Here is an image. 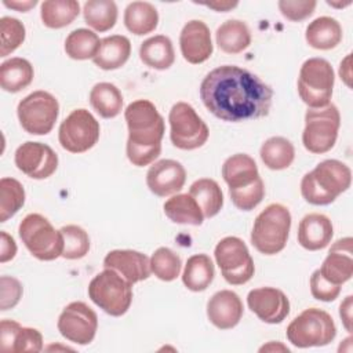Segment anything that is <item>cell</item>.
Masks as SVG:
<instances>
[{"instance_id":"cell-40","label":"cell","mask_w":353,"mask_h":353,"mask_svg":"<svg viewBox=\"0 0 353 353\" xmlns=\"http://www.w3.org/2000/svg\"><path fill=\"white\" fill-rule=\"evenodd\" d=\"M181 256L167 247L157 248L150 256V270L163 281L175 280L181 273Z\"/></svg>"},{"instance_id":"cell-6","label":"cell","mask_w":353,"mask_h":353,"mask_svg":"<svg viewBox=\"0 0 353 353\" xmlns=\"http://www.w3.org/2000/svg\"><path fill=\"white\" fill-rule=\"evenodd\" d=\"M90 299L105 313L119 317L132 302V284L113 269L105 268L88 284Z\"/></svg>"},{"instance_id":"cell-43","label":"cell","mask_w":353,"mask_h":353,"mask_svg":"<svg viewBox=\"0 0 353 353\" xmlns=\"http://www.w3.org/2000/svg\"><path fill=\"white\" fill-rule=\"evenodd\" d=\"M229 196L232 203L241 211H251L254 210L265 196V185L262 178L259 176L252 183L237 188V189H229Z\"/></svg>"},{"instance_id":"cell-7","label":"cell","mask_w":353,"mask_h":353,"mask_svg":"<svg viewBox=\"0 0 353 353\" xmlns=\"http://www.w3.org/2000/svg\"><path fill=\"white\" fill-rule=\"evenodd\" d=\"M19 237L28 251L40 261L62 256L63 236L40 214H28L19 223Z\"/></svg>"},{"instance_id":"cell-53","label":"cell","mask_w":353,"mask_h":353,"mask_svg":"<svg viewBox=\"0 0 353 353\" xmlns=\"http://www.w3.org/2000/svg\"><path fill=\"white\" fill-rule=\"evenodd\" d=\"M327 4L328 6H331V7H338V8H341V7H346V6H349L350 4V1H346V3H332V1H327Z\"/></svg>"},{"instance_id":"cell-42","label":"cell","mask_w":353,"mask_h":353,"mask_svg":"<svg viewBox=\"0 0 353 353\" xmlns=\"http://www.w3.org/2000/svg\"><path fill=\"white\" fill-rule=\"evenodd\" d=\"M0 57H7L14 52L25 40L26 30L23 23L12 17H3L0 19Z\"/></svg>"},{"instance_id":"cell-32","label":"cell","mask_w":353,"mask_h":353,"mask_svg":"<svg viewBox=\"0 0 353 353\" xmlns=\"http://www.w3.org/2000/svg\"><path fill=\"white\" fill-rule=\"evenodd\" d=\"M157 23L159 12L152 3L132 1L124 10V25L137 36L152 33L157 28Z\"/></svg>"},{"instance_id":"cell-25","label":"cell","mask_w":353,"mask_h":353,"mask_svg":"<svg viewBox=\"0 0 353 353\" xmlns=\"http://www.w3.org/2000/svg\"><path fill=\"white\" fill-rule=\"evenodd\" d=\"M222 176L229 189L247 186L259 178L255 160L245 153H236L228 157L222 165Z\"/></svg>"},{"instance_id":"cell-29","label":"cell","mask_w":353,"mask_h":353,"mask_svg":"<svg viewBox=\"0 0 353 353\" xmlns=\"http://www.w3.org/2000/svg\"><path fill=\"white\" fill-rule=\"evenodd\" d=\"M214 276L215 269L211 258L207 254H196L186 261L182 281L188 290L200 292L210 287Z\"/></svg>"},{"instance_id":"cell-48","label":"cell","mask_w":353,"mask_h":353,"mask_svg":"<svg viewBox=\"0 0 353 353\" xmlns=\"http://www.w3.org/2000/svg\"><path fill=\"white\" fill-rule=\"evenodd\" d=\"M352 307H353V296L347 295L339 306V316L347 332H352Z\"/></svg>"},{"instance_id":"cell-36","label":"cell","mask_w":353,"mask_h":353,"mask_svg":"<svg viewBox=\"0 0 353 353\" xmlns=\"http://www.w3.org/2000/svg\"><path fill=\"white\" fill-rule=\"evenodd\" d=\"M90 103L101 117L113 119L121 112L123 95L114 84L103 81L91 88Z\"/></svg>"},{"instance_id":"cell-11","label":"cell","mask_w":353,"mask_h":353,"mask_svg":"<svg viewBox=\"0 0 353 353\" xmlns=\"http://www.w3.org/2000/svg\"><path fill=\"white\" fill-rule=\"evenodd\" d=\"M170 138L175 148L193 150L201 148L208 137L210 130L194 108L186 102H176L168 114Z\"/></svg>"},{"instance_id":"cell-20","label":"cell","mask_w":353,"mask_h":353,"mask_svg":"<svg viewBox=\"0 0 353 353\" xmlns=\"http://www.w3.org/2000/svg\"><path fill=\"white\" fill-rule=\"evenodd\" d=\"M0 349L4 353H37L43 350V336L36 328L22 327L14 320L4 319L0 323Z\"/></svg>"},{"instance_id":"cell-26","label":"cell","mask_w":353,"mask_h":353,"mask_svg":"<svg viewBox=\"0 0 353 353\" xmlns=\"http://www.w3.org/2000/svg\"><path fill=\"white\" fill-rule=\"evenodd\" d=\"M342 26L331 17H319L312 21L305 32L306 43L316 50H331L342 41Z\"/></svg>"},{"instance_id":"cell-33","label":"cell","mask_w":353,"mask_h":353,"mask_svg":"<svg viewBox=\"0 0 353 353\" xmlns=\"http://www.w3.org/2000/svg\"><path fill=\"white\" fill-rule=\"evenodd\" d=\"M262 163L274 171L288 168L295 159V148L284 137H270L266 139L259 150Z\"/></svg>"},{"instance_id":"cell-13","label":"cell","mask_w":353,"mask_h":353,"mask_svg":"<svg viewBox=\"0 0 353 353\" xmlns=\"http://www.w3.org/2000/svg\"><path fill=\"white\" fill-rule=\"evenodd\" d=\"M101 127L87 109H74L59 125L58 141L70 153H84L95 146Z\"/></svg>"},{"instance_id":"cell-27","label":"cell","mask_w":353,"mask_h":353,"mask_svg":"<svg viewBox=\"0 0 353 353\" xmlns=\"http://www.w3.org/2000/svg\"><path fill=\"white\" fill-rule=\"evenodd\" d=\"M141 61L156 70H165L172 66L175 61V51L170 37L156 34L146 39L139 47Z\"/></svg>"},{"instance_id":"cell-30","label":"cell","mask_w":353,"mask_h":353,"mask_svg":"<svg viewBox=\"0 0 353 353\" xmlns=\"http://www.w3.org/2000/svg\"><path fill=\"white\" fill-rule=\"evenodd\" d=\"M219 50L226 54H239L251 44V32L240 19L225 21L215 33Z\"/></svg>"},{"instance_id":"cell-5","label":"cell","mask_w":353,"mask_h":353,"mask_svg":"<svg viewBox=\"0 0 353 353\" xmlns=\"http://www.w3.org/2000/svg\"><path fill=\"white\" fill-rule=\"evenodd\" d=\"M285 335L288 342L301 349L325 346L335 339L336 325L325 310L309 307L288 324Z\"/></svg>"},{"instance_id":"cell-17","label":"cell","mask_w":353,"mask_h":353,"mask_svg":"<svg viewBox=\"0 0 353 353\" xmlns=\"http://www.w3.org/2000/svg\"><path fill=\"white\" fill-rule=\"evenodd\" d=\"M186 182V171L183 165L171 159L156 161L146 174V185L149 190L159 196L167 197L178 193Z\"/></svg>"},{"instance_id":"cell-23","label":"cell","mask_w":353,"mask_h":353,"mask_svg":"<svg viewBox=\"0 0 353 353\" xmlns=\"http://www.w3.org/2000/svg\"><path fill=\"white\" fill-rule=\"evenodd\" d=\"M332 236V222L324 214H307L298 225V243L307 251H319L325 248L331 243Z\"/></svg>"},{"instance_id":"cell-15","label":"cell","mask_w":353,"mask_h":353,"mask_svg":"<svg viewBox=\"0 0 353 353\" xmlns=\"http://www.w3.org/2000/svg\"><path fill=\"white\" fill-rule=\"evenodd\" d=\"M14 161L19 171L33 179H46L51 176L58 167L57 153L48 145L33 141L18 146Z\"/></svg>"},{"instance_id":"cell-46","label":"cell","mask_w":353,"mask_h":353,"mask_svg":"<svg viewBox=\"0 0 353 353\" xmlns=\"http://www.w3.org/2000/svg\"><path fill=\"white\" fill-rule=\"evenodd\" d=\"M310 292L314 299L323 301V302H331L338 298L341 294V285L332 284L328 280H325L320 270H314L310 276Z\"/></svg>"},{"instance_id":"cell-47","label":"cell","mask_w":353,"mask_h":353,"mask_svg":"<svg viewBox=\"0 0 353 353\" xmlns=\"http://www.w3.org/2000/svg\"><path fill=\"white\" fill-rule=\"evenodd\" d=\"M0 262L6 263L8 261H11L15 254H17V244L15 240L7 233V232H0Z\"/></svg>"},{"instance_id":"cell-12","label":"cell","mask_w":353,"mask_h":353,"mask_svg":"<svg viewBox=\"0 0 353 353\" xmlns=\"http://www.w3.org/2000/svg\"><path fill=\"white\" fill-rule=\"evenodd\" d=\"M214 255L223 279L229 284L241 285L254 276V259L241 239L236 236L223 237L216 244Z\"/></svg>"},{"instance_id":"cell-16","label":"cell","mask_w":353,"mask_h":353,"mask_svg":"<svg viewBox=\"0 0 353 353\" xmlns=\"http://www.w3.org/2000/svg\"><path fill=\"white\" fill-rule=\"evenodd\" d=\"M247 305L259 320L268 324H279L290 313V301L287 295L274 287L251 290L247 295Z\"/></svg>"},{"instance_id":"cell-24","label":"cell","mask_w":353,"mask_h":353,"mask_svg":"<svg viewBox=\"0 0 353 353\" xmlns=\"http://www.w3.org/2000/svg\"><path fill=\"white\" fill-rule=\"evenodd\" d=\"M131 55V41L123 34H112L101 40L94 63L103 70L121 68Z\"/></svg>"},{"instance_id":"cell-9","label":"cell","mask_w":353,"mask_h":353,"mask_svg":"<svg viewBox=\"0 0 353 353\" xmlns=\"http://www.w3.org/2000/svg\"><path fill=\"white\" fill-rule=\"evenodd\" d=\"M341 127V114L334 103L324 108H309L305 113V128L302 143L305 149L314 154L327 153L336 142Z\"/></svg>"},{"instance_id":"cell-31","label":"cell","mask_w":353,"mask_h":353,"mask_svg":"<svg viewBox=\"0 0 353 353\" xmlns=\"http://www.w3.org/2000/svg\"><path fill=\"white\" fill-rule=\"evenodd\" d=\"M164 214L175 223L199 226L204 221V215L197 201L189 193L174 194L164 205Z\"/></svg>"},{"instance_id":"cell-28","label":"cell","mask_w":353,"mask_h":353,"mask_svg":"<svg viewBox=\"0 0 353 353\" xmlns=\"http://www.w3.org/2000/svg\"><path fill=\"white\" fill-rule=\"evenodd\" d=\"M32 63L25 58H10L0 65V87L7 92H19L33 80Z\"/></svg>"},{"instance_id":"cell-22","label":"cell","mask_w":353,"mask_h":353,"mask_svg":"<svg viewBox=\"0 0 353 353\" xmlns=\"http://www.w3.org/2000/svg\"><path fill=\"white\" fill-rule=\"evenodd\" d=\"M243 310L240 296L230 290L215 292L207 302V317L210 323L219 330L236 327L243 317Z\"/></svg>"},{"instance_id":"cell-49","label":"cell","mask_w":353,"mask_h":353,"mask_svg":"<svg viewBox=\"0 0 353 353\" xmlns=\"http://www.w3.org/2000/svg\"><path fill=\"white\" fill-rule=\"evenodd\" d=\"M3 4L7 7V8H12L15 11H19V12H26L29 11L30 8H33L36 4H37V0H23V1H19V0H3Z\"/></svg>"},{"instance_id":"cell-37","label":"cell","mask_w":353,"mask_h":353,"mask_svg":"<svg viewBox=\"0 0 353 353\" xmlns=\"http://www.w3.org/2000/svg\"><path fill=\"white\" fill-rule=\"evenodd\" d=\"M85 23L97 32L110 30L117 21V6L113 0H88L83 6Z\"/></svg>"},{"instance_id":"cell-2","label":"cell","mask_w":353,"mask_h":353,"mask_svg":"<svg viewBox=\"0 0 353 353\" xmlns=\"http://www.w3.org/2000/svg\"><path fill=\"white\" fill-rule=\"evenodd\" d=\"M128 127L127 157L137 167L152 164L161 152L164 119L148 99H137L124 110Z\"/></svg>"},{"instance_id":"cell-45","label":"cell","mask_w":353,"mask_h":353,"mask_svg":"<svg viewBox=\"0 0 353 353\" xmlns=\"http://www.w3.org/2000/svg\"><path fill=\"white\" fill-rule=\"evenodd\" d=\"M22 284L12 276L0 277V310L6 312L17 306L22 298Z\"/></svg>"},{"instance_id":"cell-19","label":"cell","mask_w":353,"mask_h":353,"mask_svg":"<svg viewBox=\"0 0 353 353\" xmlns=\"http://www.w3.org/2000/svg\"><path fill=\"white\" fill-rule=\"evenodd\" d=\"M352 237H343L336 240L325 259L323 261L321 268L319 269L321 276L332 284L342 285L349 281L353 276V256H352Z\"/></svg>"},{"instance_id":"cell-50","label":"cell","mask_w":353,"mask_h":353,"mask_svg":"<svg viewBox=\"0 0 353 353\" xmlns=\"http://www.w3.org/2000/svg\"><path fill=\"white\" fill-rule=\"evenodd\" d=\"M204 6L208 8H212L218 12H228L232 8L237 7L239 3L237 1H211V3H204Z\"/></svg>"},{"instance_id":"cell-21","label":"cell","mask_w":353,"mask_h":353,"mask_svg":"<svg viewBox=\"0 0 353 353\" xmlns=\"http://www.w3.org/2000/svg\"><path fill=\"white\" fill-rule=\"evenodd\" d=\"M103 266L116 270L131 284L146 280L152 273L150 259L145 254L134 250L109 251L103 258Z\"/></svg>"},{"instance_id":"cell-39","label":"cell","mask_w":353,"mask_h":353,"mask_svg":"<svg viewBox=\"0 0 353 353\" xmlns=\"http://www.w3.org/2000/svg\"><path fill=\"white\" fill-rule=\"evenodd\" d=\"M25 204V189L15 178L0 179V222L14 216Z\"/></svg>"},{"instance_id":"cell-41","label":"cell","mask_w":353,"mask_h":353,"mask_svg":"<svg viewBox=\"0 0 353 353\" xmlns=\"http://www.w3.org/2000/svg\"><path fill=\"white\" fill-rule=\"evenodd\" d=\"M59 230L63 236L62 256L65 259H80L88 254L90 237L83 228L77 225H66Z\"/></svg>"},{"instance_id":"cell-1","label":"cell","mask_w":353,"mask_h":353,"mask_svg":"<svg viewBox=\"0 0 353 353\" xmlns=\"http://www.w3.org/2000/svg\"><path fill=\"white\" fill-rule=\"evenodd\" d=\"M200 98L216 119L240 123L268 116L273 90L244 68L222 65L203 79Z\"/></svg>"},{"instance_id":"cell-18","label":"cell","mask_w":353,"mask_h":353,"mask_svg":"<svg viewBox=\"0 0 353 353\" xmlns=\"http://www.w3.org/2000/svg\"><path fill=\"white\" fill-rule=\"evenodd\" d=\"M179 47L182 57L189 63L205 62L214 51L208 26L200 19L186 22L179 34Z\"/></svg>"},{"instance_id":"cell-3","label":"cell","mask_w":353,"mask_h":353,"mask_svg":"<svg viewBox=\"0 0 353 353\" xmlns=\"http://www.w3.org/2000/svg\"><path fill=\"white\" fill-rule=\"evenodd\" d=\"M352 183L350 168L334 159L319 163L306 172L301 181L302 197L313 205H328L339 194L346 192Z\"/></svg>"},{"instance_id":"cell-14","label":"cell","mask_w":353,"mask_h":353,"mask_svg":"<svg viewBox=\"0 0 353 353\" xmlns=\"http://www.w3.org/2000/svg\"><path fill=\"white\" fill-rule=\"evenodd\" d=\"M58 331L69 342L88 345L98 330L97 313L84 302H70L63 307L57 323Z\"/></svg>"},{"instance_id":"cell-44","label":"cell","mask_w":353,"mask_h":353,"mask_svg":"<svg viewBox=\"0 0 353 353\" xmlns=\"http://www.w3.org/2000/svg\"><path fill=\"white\" fill-rule=\"evenodd\" d=\"M317 3L313 0H280L277 7L284 18L292 22H299L309 18L314 10Z\"/></svg>"},{"instance_id":"cell-8","label":"cell","mask_w":353,"mask_h":353,"mask_svg":"<svg viewBox=\"0 0 353 353\" xmlns=\"http://www.w3.org/2000/svg\"><path fill=\"white\" fill-rule=\"evenodd\" d=\"M334 83L335 74L331 63L324 58H309L299 70L298 94L309 108H324L331 101Z\"/></svg>"},{"instance_id":"cell-4","label":"cell","mask_w":353,"mask_h":353,"mask_svg":"<svg viewBox=\"0 0 353 353\" xmlns=\"http://www.w3.org/2000/svg\"><path fill=\"white\" fill-rule=\"evenodd\" d=\"M291 229V212L279 203L269 204L254 221L251 243L263 255H274L284 250Z\"/></svg>"},{"instance_id":"cell-34","label":"cell","mask_w":353,"mask_h":353,"mask_svg":"<svg viewBox=\"0 0 353 353\" xmlns=\"http://www.w3.org/2000/svg\"><path fill=\"white\" fill-rule=\"evenodd\" d=\"M189 194L197 201L204 218L215 216L223 205V193L218 182L211 178H200L190 185Z\"/></svg>"},{"instance_id":"cell-52","label":"cell","mask_w":353,"mask_h":353,"mask_svg":"<svg viewBox=\"0 0 353 353\" xmlns=\"http://www.w3.org/2000/svg\"><path fill=\"white\" fill-rule=\"evenodd\" d=\"M277 352V350H283V352H290V349L287 347V346H284V345H281V343H279V342H269L268 345H263L261 349H259V352Z\"/></svg>"},{"instance_id":"cell-38","label":"cell","mask_w":353,"mask_h":353,"mask_svg":"<svg viewBox=\"0 0 353 353\" xmlns=\"http://www.w3.org/2000/svg\"><path fill=\"white\" fill-rule=\"evenodd\" d=\"M101 40L98 34L90 29L79 28L70 32L65 40V52L76 61L92 59L99 48Z\"/></svg>"},{"instance_id":"cell-10","label":"cell","mask_w":353,"mask_h":353,"mask_svg":"<svg viewBox=\"0 0 353 353\" xmlns=\"http://www.w3.org/2000/svg\"><path fill=\"white\" fill-rule=\"evenodd\" d=\"M17 114L22 128L28 134L46 135L55 125L59 116V103L47 91H33L18 103Z\"/></svg>"},{"instance_id":"cell-51","label":"cell","mask_w":353,"mask_h":353,"mask_svg":"<svg viewBox=\"0 0 353 353\" xmlns=\"http://www.w3.org/2000/svg\"><path fill=\"white\" fill-rule=\"evenodd\" d=\"M350 59H352V57L349 54V55H346V58L339 65V76L345 81V84L347 87H350V77H352V73H350Z\"/></svg>"},{"instance_id":"cell-35","label":"cell","mask_w":353,"mask_h":353,"mask_svg":"<svg viewBox=\"0 0 353 353\" xmlns=\"http://www.w3.org/2000/svg\"><path fill=\"white\" fill-rule=\"evenodd\" d=\"M80 12V4L76 0H46L40 7V17L44 26L61 29L70 25Z\"/></svg>"}]
</instances>
